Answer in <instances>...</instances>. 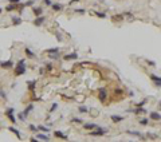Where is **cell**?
<instances>
[{
    "label": "cell",
    "instance_id": "41",
    "mask_svg": "<svg viewBox=\"0 0 161 142\" xmlns=\"http://www.w3.org/2000/svg\"><path fill=\"white\" fill-rule=\"evenodd\" d=\"M75 12H78V14H85V10H83V8H77Z\"/></svg>",
    "mask_w": 161,
    "mask_h": 142
},
{
    "label": "cell",
    "instance_id": "16",
    "mask_svg": "<svg viewBox=\"0 0 161 142\" xmlns=\"http://www.w3.org/2000/svg\"><path fill=\"white\" fill-rule=\"evenodd\" d=\"M8 130H10V131H12V133H14V134L16 135V137H17V138H19V139L22 138V135H20V131H19L17 129H15L14 126H10V127H8Z\"/></svg>",
    "mask_w": 161,
    "mask_h": 142
},
{
    "label": "cell",
    "instance_id": "7",
    "mask_svg": "<svg viewBox=\"0 0 161 142\" xmlns=\"http://www.w3.org/2000/svg\"><path fill=\"white\" fill-rule=\"evenodd\" d=\"M106 95H107L106 88H101V90H100V94H98V98H100V101L105 102V101H106Z\"/></svg>",
    "mask_w": 161,
    "mask_h": 142
},
{
    "label": "cell",
    "instance_id": "39",
    "mask_svg": "<svg viewBox=\"0 0 161 142\" xmlns=\"http://www.w3.org/2000/svg\"><path fill=\"white\" fill-rule=\"evenodd\" d=\"M56 40H58V42H62V40H63V36H62L61 34H56Z\"/></svg>",
    "mask_w": 161,
    "mask_h": 142
},
{
    "label": "cell",
    "instance_id": "29",
    "mask_svg": "<svg viewBox=\"0 0 161 142\" xmlns=\"http://www.w3.org/2000/svg\"><path fill=\"white\" fill-rule=\"evenodd\" d=\"M34 4H35V0H28V1L24 3V5H26V7H32Z\"/></svg>",
    "mask_w": 161,
    "mask_h": 142
},
{
    "label": "cell",
    "instance_id": "5",
    "mask_svg": "<svg viewBox=\"0 0 161 142\" xmlns=\"http://www.w3.org/2000/svg\"><path fill=\"white\" fill-rule=\"evenodd\" d=\"M46 22V16H43V15H40V16H36V19H35L32 23H34V26H36V27H40L42 24Z\"/></svg>",
    "mask_w": 161,
    "mask_h": 142
},
{
    "label": "cell",
    "instance_id": "6",
    "mask_svg": "<svg viewBox=\"0 0 161 142\" xmlns=\"http://www.w3.org/2000/svg\"><path fill=\"white\" fill-rule=\"evenodd\" d=\"M31 10H32V12H34L35 16H40V15H43V8L42 7H35V5H32Z\"/></svg>",
    "mask_w": 161,
    "mask_h": 142
},
{
    "label": "cell",
    "instance_id": "24",
    "mask_svg": "<svg viewBox=\"0 0 161 142\" xmlns=\"http://www.w3.org/2000/svg\"><path fill=\"white\" fill-rule=\"evenodd\" d=\"M150 79L154 82H161V76H157V75H154V74H150Z\"/></svg>",
    "mask_w": 161,
    "mask_h": 142
},
{
    "label": "cell",
    "instance_id": "34",
    "mask_svg": "<svg viewBox=\"0 0 161 142\" xmlns=\"http://www.w3.org/2000/svg\"><path fill=\"white\" fill-rule=\"evenodd\" d=\"M140 123H141L142 126H146L148 123H149V121H148L146 118H144V119H141V121H140Z\"/></svg>",
    "mask_w": 161,
    "mask_h": 142
},
{
    "label": "cell",
    "instance_id": "4",
    "mask_svg": "<svg viewBox=\"0 0 161 142\" xmlns=\"http://www.w3.org/2000/svg\"><path fill=\"white\" fill-rule=\"evenodd\" d=\"M0 67L1 68H6V70H10V68H12L14 67V62L12 60H1L0 62Z\"/></svg>",
    "mask_w": 161,
    "mask_h": 142
},
{
    "label": "cell",
    "instance_id": "40",
    "mask_svg": "<svg viewBox=\"0 0 161 142\" xmlns=\"http://www.w3.org/2000/svg\"><path fill=\"white\" fill-rule=\"evenodd\" d=\"M44 4H46V5H48V7H51L52 1H51V0H44Z\"/></svg>",
    "mask_w": 161,
    "mask_h": 142
},
{
    "label": "cell",
    "instance_id": "43",
    "mask_svg": "<svg viewBox=\"0 0 161 142\" xmlns=\"http://www.w3.org/2000/svg\"><path fill=\"white\" fill-rule=\"evenodd\" d=\"M122 90H120V88H117V90H116V94H122Z\"/></svg>",
    "mask_w": 161,
    "mask_h": 142
},
{
    "label": "cell",
    "instance_id": "21",
    "mask_svg": "<svg viewBox=\"0 0 161 142\" xmlns=\"http://www.w3.org/2000/svg\"><path fill=\"white\" fill-rule=\"evenodd\" d=\"M146 109H144V106L142 107H137L136 110H134V114H146Z\"/></svg>",
    "mask_w": 161,
    "mask_h": 142
},
{
    "label": "cell",
    "instance_id": "38",
    "mask_svg": "<svg viewBox=\"0 0 161 142\" xmlns=\"http://www.w3.org/2000/svg\"><path fill=\"white\" fill-rule=\"evenodd\" d=\"M145 62H146L149 66H156V63H154V62H152V60H149V59H145Z\"/></svg>",
    "mask_w": 161,
    "mask_h": 142
},
{
    "label": "cell",
    "instance_id": "1",
    "mask_svg": "<svg viewBox=\"0 0 161 142\" xmlns=\"http://www.w3.org/2000/svg\"><path fill=\"white\" fill-rule=\"evenodd\" d=\"M27 71V66H26V59H19V62L16 63V67H15L14 75L15 76H22L23 74H26Z\"/></svg>",
    "mask_w": 161,
    "mask_h": 142
},
{
    "label": "cell",
    "instance_id": "12",
    "mask_svg": "<svg viewBox=\"0 0 161 142\" xmlns=\"http://www.w3.org/2000/svg\"><path fill=\"white\" fill-rule=\"evenodd\" d=\"M32 110H34V103H30V105L27 106V107L24 109V111H23V114H24V117H26V118H27L28 115H30V113L32 111Z\"/></svg>",
    "mask_w": 161,
    "mask_h": 142
},
{
    "label": "cell",
    "instance_id": "31",
    "mask_svg": "<svg viewBox=\"0 0 161 142\" xmlns=\"http://www.w3.org/2000/svg\"><path fill=\"white\" fill-rule=\"evenodd\" d=\"M78 110H79V113H87L89 111V109L86 107V106H79Z\"/></svg>",
    "mask_w": 161,
    "mask_h": 142
},
{
    "label": "cell",
    "instance_id": "47",
    "mask_svg": "<svg viewBox=\"0 0 161 142\" xmlns=\"http://www.w3.org/2000/svg\"><path fill=\"white\" fill-rule=\"evenodd\" d=\"M160 107H161V102H160Z\"/></svg>",
    "mask_w": 161,
    "mask_h": 142
},
{
    "label": "cell",
    "instance_id": "9",
    "mask_svg": "<svg viewBox=\"0 0 161 142\" xmlns=\"http://www.w3.org/2000/svg\"><path fill=\"white\" fill-rule=\"evenodd\" d=\"M63 59H65V60H77V59H78V54H77V52H72V54L65 55Z\"/></svg>",
    "mask_w": 161,
    "mask_h": 142
},
{
    "label": "cell",
    "instance_id": "45",
    "mask_svg": "<svg viewBox=\"0 0 161 142\" xmlns=\"http://www.w3.org/2000/svg\"><path fill=\"white\" fill-rule=\"evenodd\" d=\"M44 71H46L44 68H40V75H43V74H44Z\"/></svg>",
    "mask_w": 161,
    "mask_h": 142
},
{
    "label": "cell",
    "instance_id": "22",
    "mask_svg": "<svg viewBox=\"0 0 161 142\" xmlns=\"http://www.w3.org/2000/svg\"><path fill=\"white\" fill-rule=\"evenodd\" d=\"M59 47H52V48H48V50H46V52L47 54H58L59 52Z\"/></svg>",
    "mask_w": 161,
    "mask_h": 142
},
{
    "label": "cell",
    "instance_id": "13",
    "mask_svg": "<svg viewBox=\"0 0 161 142\" xmlns=\"http://www.w3.org/2000/svg\"><path fill=\"white\" fill-rule=\"evenodd\" d=\"M36 83H38L36 81H28L27 82V87H28V90H30L31 93L35 91V86H36Z\"/></svg>",
    "mask_w": 161,
    "mask_h": 142
},
{
    "label": "cell",
    "instance_id": "11",
    "mask_svg": "<svg viewBox=\"0 0 161 142\" xmlns=\"http://www.w3.org/2000/svg\"><path fill=\"white\" fill-rule=\"evenodd\" d=\"M54 135L56 137V138H61V139H63V141H67L69 139V137L66 134H63L62 131H59V130H56V131H54Z\"/></svg>",
    "mask_w": 161,
    "mask_h": 142
},
{
    "label": "cell",
    "instance_id": "14",
    "mask_svg": "<svg viewBox=\"0 0 161 142\" xmlns=\"http://www.w3.org/2000/svg\"><path fill=\"white\" fill-rule=\"evenodd\" d=\"M36 138L38 139H42V141H50V135H47L46 133H38V135H36Z\"/></svg>",
    "mask_w": 161,
    "mask_h": 142
},
{
    "label": "cell",
    "instance_id": "44",
    "mask_svg": "<svg viewBox=\"0 0 161 142\" xmlns=\"http://www.w3.org/2000/svg\"><path fill=\"white\" fill-rule=\"evenodd\" d=\"M154 85L157 86V87H161V82H154Z\"/></svg>",
    "mask_w": 161,
    "mask_h": 142
},
{
    "label": "cell",
    "instance_id": "10",
    "mask_svg": "<svg viewBox=\"0 0 161 142\" xmlns=\"http://www.w3.org/2000/svg\"><path fill=\"white\" fill-rule=\"evenodd\" d=\"M24 54H26V56L27 58H30V59H32V58H35L36 55H35V52L31 48H28V47H26L24 48Z\"/></svg>",
    "mask_w": 161,
    "mask_h": 142
},
{
    "label": "cell",
    "instance_id": "30",
    "mask_svg": "<svg viewBox=\"0 0 161 142\" xmlns=\"http://www.w3.org/2000/svg\"><path fill=\"white\" fill-rule=\"evenodd\" d=\"M128 133H129V134H132V135H136V137H142V134H141V133H138V131H130V130H128Z\"/></svg>",
    "mask_w": 161,
    "mask_h": 142
},
{
    "label": "cell",
    "instance_id": "18",
    "mask_svg": "<svg viewBox=\"0 0 161 142\" xmlns=\"http://www.w3.org/2000/svg\"><path fill=\"white\" fill-rule=\"evenodd\" d=\"M52 10L54 11H62L63 10V4H61V3H52Z\"/></svg>",
    "mask_w": 161,
    "mask_h": 142
},
{
    "label": "cell",
    "instance_id": "17",
    "mask_svg": "<svg viewBox=\"0 0 161 142\" xmlns=\"http://www.w3.org/2000/svg\"><path fill=\"white\" fill-rule=\"evenodd\" d=\"M123 119H125V117H120V115H111V121L116 122V123H118V122H122Z\"/></svg>",
    "mask_w": 161,
    "mask_h": 142
},
{
    "label": "cell",
    "instance_id": "19",
    "mask_svg": "<svg viewBox=\"0 0 161 142\" xmlns=\"http://www.w3.org/2000/svg\"><path fill=\"white\" fill-rule=\"evenodd\" d=\"M150 118L153 119V121H160V119H161V114H158V113H156V111H152L150 113Z\"/></svg>",
    "mask_w": 161,
    "mask_h": 142
},
{
    "label": "cell",
    "instance_id": "28",
    "mask_svg": "<svg viewBox=\"0 0 161 142\" xmlns=\"http://www.w3.org/2000/svg\"><path fill=\"white\" fill-rule=\"evenodd\" d=\"M17 119H19V121H22V122H24V121H26V117H24L23 111H22V113H19V114H17Z\"/></svg>",
    "mask_w": 161,
    "mask_h": 142
},
{
    "label": "cell",
    "instance_id": "2",
    "mask_svg": "<svg viewBox=\"0 0 161 142\" xmlns=\"http://www.w3.org/2000/svg\"><path fill=\"white\" fill-rule=\"evenodd\" d=\"M106 133H107V129H102V127H100V126H97L95 129L90 130V135H91V137H102V135H105Z\"/></svg>",
    "mask_w": 161,
    "mask_h": 142
},
{
    "label": "cell",
    "instance_id": "33",
    "mask_svg": "<svg viewBox=\"0 0 161 142\" xmlns=\"http://www.w3.org/2000/svg\"><path fill=\"white\" fill-rule=\"evenodd\" d=\"M58 109V103H52V106H51V109H50V113H54L55 110Z\"/></svg>",
    "mask_w": 161,
    "mask_h": 142
},
{
    "label": "cell",
    "instance_id": "3",
    "mask_svg": "<svg viewBox=\"0 0 161 142\" xmlns=\"http://www.w3.org/2000/svg\"><path fill=\"white\" fill-rule=\"evenodd\" d=\"M15 113V109L14 107H8L6 111H4V114H6V117H7L8 119H10L11 123H16V117L14 115Z\"/></svg>",
    "mask_w": 161,
    "mask_h": 142
},
{
    "label": "cell",
    "instance_id": "26",
    "mask_svg": "<svg viewBox=\"0 0 161 142\" xmlns=\"http://www.w3.org/2000/svg\"><path fill=\"white\" fill-rule=\"evenodd\" d=\"M148 102V99H144V101H141V102H138V103H134V106L136 107H142V106H145V103Z\"/></svg>",
    "mask_w": 161,
    "mask_h": 142
},
{
    "label": "cell",
    "instance_id": "42",
    "mask_svg": "<svg viewBox=\"0 0 161 142\" xmlns=\"http://www.w3.org/2000/svg\"><path fill=\"white\" fill-rule=\"evenodd\" d=\"M10 3H15V4H17V3H20L22 0H8Z\"/></svg>",
    "mask_w": 161,
    "mask_h": 142
},
{
    "label": "cell",
    "instance_id": "27",
    "mask_svg": "<svg viewBox=\"0 0 161 142\" xmlns=\"http://www.w3.org/2000/svg\"><path fill=\"white\" fill-rule=\"evenodd\" d=\"M28 129H30L31 131H34V133H38V127H36V126H35V125H32V123H31V125H28Z\"/></svg>",
    "mask_w": 161,
    "mask_h": 142
},
{
    "label": "cell",
    "instance_id": "37",
    "mask_svg": "<svg viewBox=\"0 0 161 142\" xmlns=\"http://www.w3.org/2000/svg\"><path fill=\"white\" fill-rule=\"evenodd\" d=\"M46 71H52V64H51V63H47V64H46Z\"/></svg>",
    "mask_w": 161,
    "mask_h": 142
},
{
    "label": "cell",
    "instance_id": "15",
    "mask_svg": "<svg viewBox=\"0 0 161 142\" xmlns=\"http://www.w3.org/2000/svg\"><path fill=\"white\" fill-rule=\"evenodd\" d=\"M11 22H12V24L14 26H19V24H22V17H19V16H12L11 17Z\"/></svg>",
    "mask_w": 161,
    "mask_h": 142
},
{
    "label": "cell",
    "instance_id": "46",
    "mask_svg": "<svg viewBox=\"0 0 161 142\" xmlns=\"http://www.w3.org/2000/svg\"><path fill=\"white\" fill-rule=\"evenodd\" d=\"M1 12H3V8H1V7H0V14H1Z\"/></svg>",
    "mask_w": 161,
    "mask_h": 142
},
{
    "label": "cell",
    "instance_id": "25",
    "mask_svg": "<svg viewBox=\"0 0 161 142\" xmlns=\"http://www.w3.org/2000/svg\"><path fill=\"white\" fill-rule=\"evenodd\" d=\"M94 15H97L98 17H101V19H103V17H106V14H103V12H98V11H94L93 12Z\"/></svg>",
    "mask_w": 161,
    "mask_h": 142
},
{
    "label": "cell",
    "instance_id": "35",
    "mask_svg": "<svg viewBox=\"0 0 161 142\" xmlns=\"http://www.w3.org/2000/svg\"><path fill=\"white\" fill-rule=\"evenodd\" d=\"M0 97H1L3 99H7V94H6L4 90H0Z\"/></svg>",
    "mask_w": 161,
    "mask_h": 142
},
{
    "label": "cell",
    "instance_id": "20",
    "mask_svg": "<svg viewBox=\"0 0 161 142\" xmlns=\"http://www.w3.org/2000/svg\"><path fill=\"white\" fill-rule=\"evenodd\" d=\"M97 123H86V125H83V129H86V130H93V129L97 127Z\"/></svg>",
    "mask_w": 161,
    "mask_h": 142
},
{
    "label": "cell",
    "instance_id": "36",
    "mask_svg": "<svg viewBox=\"0 0 161 142\" xmlns=\"http://www.w3.org/2000/svg\"><path fill=\"white\" fill-rule=\"evenodd\" d=\"M48 56L51 58V59H58V58H59V52H58V54H48Z\"/></svg>",
    "mask_w": 161,
    "mask_h": 142
},
{
    "label": "cell",
    "instance_id": "8",
    "mask_svg": "<svg viewBox=\"0 0 161 142\" xmlns=\"http://www.w3.org/2000/svg\"><path fill=\"white\" fill-rule=\"evenodd\" d=\"M17 7H19V3H17V4H15V3H10L7 7H6V11H7V12H12V11H16Z\"/></svg>",
    "mask_w": 161,
    "mask_h": 142
},
{
    "label": "cell",
    "instance_id": "32",
    "mask_svg": "<svg viewBox=\"0 0 161 142\" xmlns=\"http://www.w3.org/2000/svg\"><path fill=\"white\" fill-rule=\"evenodd\" d=\"M71 122H74V123H83V119L82 118H72Z\"/></svg>",
    "mask_w": 161,
    "mask_h": 142
},
{
    "label": "cell",
    "instance_id": "23",
    "mask_svg": "<svg viewBox=\"0 0 161 142\" xmlns=\"http://www.w3.org/2000/svg\"><path fill=\"white\" fill-rule=\"evenodd\" d=\"M38 130H39V131H43V133H48V131H50V129H48L47 126H43V125H39Z\"/></svg>",
    "mask_w": 161,
    "mask_h": 142
}]
</instances>
